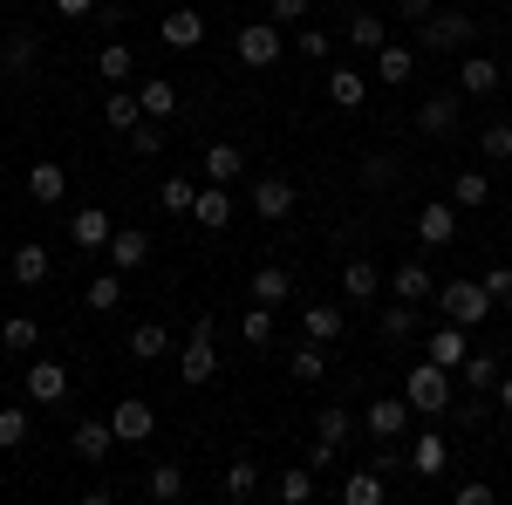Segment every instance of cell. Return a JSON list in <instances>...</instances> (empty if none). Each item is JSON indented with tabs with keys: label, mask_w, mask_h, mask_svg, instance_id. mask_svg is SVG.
<instances>
[{
	"label": "cell",
	"mask_w": 512,
	"mask_h": 505,
	"mask_svg": "<svg viewBox=\"0 0 512 505\" xmlns=\"http://www.w3.org/2000/svg\"><path fill=\"white\" fill-rule=\"evenodd\" d=\"M403 403H410L417 417H444V410L458 403V389H451V369H437L431 355H424V362L403 376Z\"/></svg>",
	"instance_id": "cell-1"
},
{
	"label": "cell",
	"mask_w": 512,
	"mask_h": 505,
	"mask_svg": "<svg viewBox=\"0 0 512 505\" xmlns=\"http://www.w3.org/2000/svg\"><path fill=\"white\" fill-rule=\"evenodd\" d=\"M472 41H478V21H472V14H458V7L417 21V48H424V55H465Z\"/></svg>",
	"instance_id": "cell-2"
},
{
	"label": "cell",
	"mask_w": 512,
	"mask_h": 505,
	"mask_svg": "<svg viewBox=\"0 0 512 505\" xmlns=\"http://www.w3.org/2000/svg\"><path fill=\"white\" fill-rule=\"evenodd\" d=\"M431 301H437V314H444V321H458V328H478L485 314L499 308V301L485 294V280H444Z\"/></svg>",
	"instance_id": "cell-3"
},
{
	"label": "cell",
	"mask_w": 512,
	"mask_h": 505,
	"mask_svg": "<svg viewBox=\"0 0 512 505\" xmlns=\"http://www.w3.org/2000/svg\"><path fill=\"white\" fill-rule=\"evenodd\" d=\"M233 55L246 62V69H274V62H280V21H274V14H267V21H246L239 41H233Z\"/></svg>",
	"instance_id": "cell-4"
},
{
	"label": "cell",
	"mask_w": 512,
	"mask_h": 505,
	"mask_svg": "<svg viewBox=\"0 0 512 505\" xmlns=\"http://www.w3.org/2000/svg\"><path fill=\"white\" fill-rule=\"evenodd\" d=\"M458 117H465V89H437V96L417 103V130H424V137H451Z\"/></svg>",
	"instance_id": "cell-5"
},
{
	"label": "cell",
	"mask_w": 512,
	"mask_h": 505,
	"mask_svg": "<svg viewBox=\"0 0 512 505\" xmlns=\"http://www.w3.org/2000/svg\"><path fill=\"white\" fill-rule=\"evenodd\" d=\"M219 369V349H212V314H198L192 342H185V389H205Z\"/></svg>",
	"instance_id": "cell-6"
},
{
	"label": "cell",
	"mask_w": 512,
	"mask_h": 505,
	"mask_svg": "<svg viewBox=\"0 0 512 505\" xmlns=\"http://www.w3.org/2000/svg\"><path fill=\"white\" fill-rule=\"evenodd\" d=\"M69 444H76L82 465H110V451H117V430H110V417H76Z\"/></svg>",
	"instance_id": "cell-7"
},
{
	"label": "cell",
	"mask_w": 512,
	"mask_h": 505,
	"mask_svg": "<svg viewBox=\"0 0 512 505\" xmlns=\"http://www.w3.org/2000/svg\"><path fill=\"white\" fill-rule=\"evenodd\" d=\"M424 355H431L437 369H451V376H458V369H465V355H472V328H458V321L431 328V335H424Z\"/></svg>",
	"instance_id": "cell-8"
},
{
	"label": "cell",
	"mask_w": 512,
	"mask_h": 505,
	"mask_svg": "<svg viewBox=\"0 0 512 505\" xmlns=\"http://www.w3.org/2000/svg\"><path fill=\"white\" fill-rule=\"evenodd\" d=\"M110 430H117V444H151V430H158V410H151L144 396H123L117 410H110Z\"/></svg>",
	"instance_id": "cell-9"
},
{
	"label": "cell",
	"mask_w": 512,
	"mask_h": 505,
	"mask_svg": "<svg viewBox=\"0 0 512 505\" xmlns=\"http://www.w3.org/2000/svg\"><path fill=\"white\" fill-rule=\"evenodd\" d=\"M410 417H417V410H410L403 396H376L362 424H369V437H376V444H403V424H410Z\"/></svg>",
	"instance_id": "cell-10"
},
{
	"label": "cell",
	"mask_w": 512,
	"mask_h": 505,
	"mask_svg": "<svg viewBox=\"0 0 512 505\" xmlns=\"http://www.w3.org/2000/svg\"><path fill=\"white\" fill-rule=\"evenodd\" d=\"M417 239H424V246H458V205H451V198L417 205Z\"/></svg>",
	"instance_id": "cell-11"
},
{
	"label": "cell",
	"mask_w": 512,
	"mask_h": 505,
	"mask_svg": "<svg viewBox=\"0 0 512 505\" xmlns=\"http://www.w3.org/2000/svg\"><path fill=\"white\" fill-rule=\"evenodd\" d=\"M301 205V192H294V178H253V212L267 219V226H280L287 212Z\"/></svg>",
	"instance_id": "cell-12"
},
{
	"label": "cell",
	"mask_w": 512,
	"mask_h": 505,
	"mask_svg": "<svg viewBox=\"0 0 512 505\" xmlns=\"http://www.w3.org/2000/svg\"><path fill=\"white\" fill-rule=\"evenodd\" d=\"M499 82H506V69H499L492 55H472V48L458 55V89H465V96H499Z\"/></svg>",
	"instance_id": "cell-13"
},
{
	"label": "cell",
	"mask_w": 512,
	"mask_h": 505,
	"mask_svg": "<svg viewBox=\"0 0 512 505\" xmlns=\"http://www.w3.org/2000/svg\"><path fill=\"white\" fill-rule=\"evenodd\" d=\"M110 233H117V226H110V212H103V205H76V219H69L76 253H103V246H110Z\"/></svg>",
	"instance_id": "cell-14"
},
{
	"label": "cell",
	"mask_w": 512,
	"mask_h": 505,
	"mask_svg": "<svg viewBox=\"0 0 512 505\" xmlns=\"http://www.w3.org/2000/svg\"><path fill=\"white\" fill-rule=\"evenodd\" d=\"M444 471H451V444L437 430H417L410 437V478H444Z\"/></svg>",
	"instance_id": "cell-15"
},
{
	"label": "cell",
	"mask_w": 512,
	"mask_h": 505,
	"mask_svg": "<svg viewBox=\"0 0 512 505\" xmlns=\"http://www.w3.org/2000/svg\"><path fill=\"white\" fill-rule=\"evenodd\" d=\"M48 267H55V260H48V246H41V239H21V246L7 253V273H14V287H41V280H48Z\"/></svg>",
	"instance_id": "cell-16"
},
{
	"label": "cell",
	"mask_w": 512,
	"mask_h": 505,
	"mask_svg": "<svg viewBox=\"0 0 512 505\" xmlns=\"http://www.w3.org/2000/svg\"><path fill=\"white\" fill-rule=\"evenodd\" d=\"M158 41L164 48H198V41H205V14H198V7H171L158 21Z\"/></svg>",
	"instance_id": "cell-17"
},
{
	"label": "cell",
	"mask_w": 512,
	"mask_h": 505,
	"mask_svg": "<svg viewBox=\"0 0 512 505\" xmlns=\"http://www.w3.org/2000/svg\"><path fill=\"white\" fill-rule=\"evenodd\" d=\"M103 253H110V267H117V273H137L144 260H151V233H137V226H117Z\"/></svg>",
	"instance_id": "cell-18"
},
{
	"label": "cell",
	"mask_w": 512,
	"mask_h": 505,
	"mask_svg": "<svg viewBox=\"0 0 512 505\" xmlns=\"http://www.w3.org/2000/svg\"><path fill=\"white\" fill-rule=\"evenodd\" d=\"M21 185H28V198H35V205H62V192H69V171H62L55 157H41V164H28V178H21Z\"/></svg>",
	"instance_id": "cell-19"
},
{
	"label": "cell",
	"mask_w": 512,
	"mask_h": 505,
	"mask_svg": "<svg viewBox=\"0 0 512 505\" xmlns=\"http://www.w3.org/2000/svg\"><path fill=\"white\" fill-rule=\"evenodd\" d=\"M328 103H335V110H362V103H369V76H362L355 62L328 69Z\"/></svg>",
	"instance_id": "cell-20"
},
{
	"label": "cell",
	"mask_w": 512,
	"mask_h": 505,
	"mask_svg": "<svg viewBox=\"0 0 512 505\" xmlns=\"http://www.w3.org/2000/svg\"><path fill=\"white\" fill-rule=\"evenodd\" d=\"M246 294H253L260 308H287V301H294V273L287 267H260L253 280H246Z\"/></svg>",
	"instance_id": "cell-21"
},
{
	"label": "cell",
	"mask_w": 512,
	"mask_h": 505,
	"mask_svg": "<svg viewBox=\"0 0 512 505\" xmlns=\"http://www.w3.org/2000/svg\"><path fill=\"white\" fill-rule=\"evenodd\" d=\"M376 328H383V342H424V314H417V301H390Z\"/></svg>",
	"instance_id": "cell-22"
},
{
	"label": "cell",
	"mask_w": 512,
	"mask_h": 505,
	"mask_svg": "<svg viewBox=\"0 0 512 505\" xmlns=\"http://www.w3.org/2000/svg\"><path fill=\"white\" fill-rule=\"evenodd\" d=\"M62 396H69V369L41 355L35 369H28V403H62Z\"/></svg>",
	"instance_id": "cell-23"
},
{
	"label": "cell",
	"mask_w": 512,
	"mask_h": 505,
	"mask_svg": "<svg viewBox=\"0 0 512 505\" xmlns=\"http://www.w3.org/2000/svg\"><path fill=\"white\" fill-rule=\"evenodd\" d=\"M192 219L205 226V233H219V226L233 219V185H198V205H192Z\"/></svg>",
	"instance_id": "cell-24"
},
{
	"label": "cell",
	"mask_w": 512,
	"mask_h": 505,
	"mask_svg": "<svg viewBox=\"0 0 512 505\" xmlns=\"http://www.w3.org/2000/svg\"><path fill=\"white\" fill-rule=\"evenodd\" d=\"M390 294H396V301H431V294H437L431 267H424V260H403V267L390 273Z\"/></svg>",
	"instance_id": "cell-25"
},
{
	"label": "cell",
	"mask_w": 512,
	"mask_h": 505,
	"mask_svg": "<svg viewBox=\"0 0 512 505\" xmlns=\"http://www.w3.org/2000/svg\"><path fill=\"white\" fill-rule=\"evenodd\" d=\"M301 328H308V342H321V349H328V342H342V328H349V314L335 308V301H315V308L301 314Z\"/></svg>",
	"instance_id": "cell-26"
},
{
	"label": "cell",
	"mask_w": 512,
	"mask_h": 505,
	"mask_svg": "<svg viewBox=\"0 0 512 505\" xmlns=\"http://www.w3.org/2000/svg\"><path fill=\"white\" fill-rule=\"evenodd\" d=\"M383 499H390V478H383L376 465L342 478V505H383Z\"/></svg>",
	"instance_id": "cell-27"
},
{
	"label": "cell",
	"mask_w": 512,
	"mask_h": 505,
	"mask_svg": "<svg viewBox=\"0 0 512 505\" xmlns=\"http://www.w3.org/2000/svg\"><path fill=\"white\" fill-rule=\"evenodd\" d=\"M376 82H390V89L417 82V55H410V48H396V41H383V48H376Z\"/></svg>",
	"instance_id": "cell-28"
},
{
	"label": "cell",
	"mask_w": 512,
	"mask_h": 505,
	"mask_svg": "<svg viewBox=\"0 0 512 505\" xmlns=\"http://www.w3.org/2000/svg\"><path fill=\"white\" fill-rule=\"evenodd\" d=\"M123 349H130V362H158V355L171 349V328H164V321H137Z\"/></svg>",
	"instance_id": "cell-29"
},
{
	"label": "cell",
	"mask_w": 512,
	"mask_h": 505,
	"mask_svg": "<svg viewBox=\"0 0 512 505\" xmlns=\"http://www.w3.org/2000/svg\"><path fill=\"white\" fill-rule=\"evenodd\" d=\"M35 55H41V41L28 35V28H14V35L0 41V69H7V76H28V69H35Z\"/></svg>",
	"instance_id": "cell-30"
},
{
	"label": "cell",
	"mask_w": 512,
	"mask_h": 505,
	"mask_svg": "<svg viewBox=\"0 0 512 505\" xmlns=\"http://www.w3.org/2000/svg\"><path fill=\"white\" fill-rule=\"evenodd\" d=\"M458 376H465V389H472V396H485V389H499V376H506V362H499V355H485V349H472Z\"/></svg>",
	"instance_id": "cell-31"
},
{
	"label": "cell",
	"mask_w": 512,
	"mask_h": 505,
	"mask_svg": "<svg viewBox=\"0 0 512 505\" xmlns=\"http://www.w3.org/2000/svg\"><path fill=\"white\" fill-rule=\"evenodd\" d=\"M96 76H103V82H130V76H137L130 41H103V48H96Z\"/></svg>",
	"instance_id": "cell-32"
},
{
	"label": "cell",
	"mask_w": 512,
	"mask_h": 505,
	"mask_svg": "<svg viewBox=\"0 0 512 505\" xmlns=\"http://www.w3.org/2000/svg\"><path fill=\"white\" fill-rule=\"evenodd\" d=\"M451 205H458V212L492 205V178H485V171H458V178H451Z\"/></svg>",
	"instance_id": "cell-33"
},
{
	"label": "cell",
	"mask_w": 512,
	"mask_h": 505,
	"mask_svg": "<svg viewBox=\"0 0 512 505\" xmlns=\"http://www.w3.org/2000/svg\"><path fill=\"white\" fill-rule=\"evenodd\" d=\"M123 301V273L110 267V273H96V280H89V287H82V308L89 314H110Z\"/></svg>",
	"instance_id": "cell-34"
},
{
	"label": "cell",
	"mask_w": 512,
	"mask_h": 505,
	"mask_svg": "<svg viewBox=\"0 0 512 505\" xmlns=\"http://www.w3.org/2000/svg\"><path fill=\"white\" fill-rule=\"evenodd\" d=\"M383 41H390V28H383V14H369V7H355V14H349V48H369V55H376Z\"/></svg>",
	"instance_id": "cell-35"
},
{
	"label": "cell",
	"mask_w": 512,
	"mask_h": 505,
	"mask_svg": "<svg viewBox=\"0 0 512 505\" xmlns=\"http://www.w3.org/2000/svg\"><path fill=\"white\" fill-rule=\"evenodd\" d=\"M239 171H246V151H239V144H212V151H205V178H212V185H233Z\"/></svg>",
	"instance_id": "cell-36"
},
{
	"label": "cell",
	"mask_w": 512,
	"mask_h": 505,
	"mask_svg": "<svg viewBox=\"0 0 512 505\" xmlns=\"http://www.w3.org/2000/svg\"><path fill=\"white\" fill-rule=\"evenodd\" d=\"M376 287H383L376 260H349V267H342V294H349V301H376Z\"/></svg>",
	"instance_id": "cell-37"
},
{
	"label": "cell",
	"mask_w": 512,
	"mask_h": 505,
	"mask_svg": "<svg viewBox=\"0 0 512 505\" xmlns=\"http://www.w3.org/2000/svg\"><path fill=\"white\" fill-rule=\"evenodd\" d=\"M315 437H321V444H335V451H342V444L355 437V417L342 410V403H321V417H315Z\"/></svg>",
	"instance_id": "cell-38"
},
{
	"label": "cell",
	"mask_w": 512,
	"mask_h": 505,
	"mask_svg": "<svg viewBox=\"0 0 512 505\" xmlns=\"http://www.w3.org/2000/svg\"><path fill=\"white\" fill-rule=\"evenodd\" d=\"M144 499H158V505L185 499V465H151V478H144Z\"/></svg>",
	"instance_id": "cell-39"
},
{
	"label": "cell",
	"mask_w": 512,
	"mask_h": 505,
	"mask_svg": "<svg viewBox=\"0 0 512 505\" xmlns=\"http://www.w3.org/2000/svg\"><path fill=\"white\" fill-rule=\"evenodd\" d=\"M137 103H144V117H151V123H164L171 110H178V89H171L164 76H151L144 89H137Z\"/></svg>",
	"instance_id": "cell-40"
},
{
	"label": "cell",
	"mask_w": 512,
	"mask_h": 505,
	"mask_svg": "<svg viewBox=\"0 0 512 505\" xmlns=\"http://www.w3.org/2000/svg\"><path fill=\"white\" fill-rule=\"evenodd\" d=\"M28 444V403H0V458Z\"/></svg>",
	"instance_id": "cell-41"
},
{
	"label": "cell",
	"mask_w": 512,
	"mask_h": 505,
	"mask_svg": "<svg viewBox=\"0 0 512 505\" xmlns=\"http://www.w3.org/2000/svg\"><path fill=\"white\" fill-rule=\"evenodd\" d=\"M158 205L171 212V219H192V205H198V185H192V178H164V185H158Z\"/></svg>",
	"instance_id": "cell-42"
},
{
	"label": "cell",
	"mask_w": 512,
	"mask_h": 505,
	"mask_svg": "<svg viewBox=\"0 0 512 505\" xmlns=\"http://www.w3.org/2000/svg\"><path fill=\"white\" fill-rule=\"evenodd\" d=\"M103 123H110V130H130V123H144V103L117 82V89H110V103H103Z\"/></svg>",
	"instance_id": "cell-43"
},
{
	"label": "cell",
	"mask_w": 512,
	"mask_h": 505,
	"mask_svg": "<svg viewBox=\"0 0 512 505\" xmlns=\"http://www.w3.org/2000/svg\"><path fill=\"white\" fill-rule=\"evenodd\" d=\"M239 342H253V349H267V342H274V308H260V301H253V308L239 314Z\"/></svg>",
	"instance_id": "cell-44"
},
{
	"label": "cell",
	"mask_w": 512,
	"mask_h": 505,
	"mask_svg": "<svg viewBox=\"0 0 512 505\" xmlns=\"http://www.w3.org/2000/svg\"><path fill=\"white\" fill-rule=\"evenodd\" d=\"M280 499H287V505H308V499H315V465H308V458H301V465H287Z\"/></svg>",
	"instance_id": "cell-45"
},
{
	"label": "cell",
	"mask_w": 512,
	"mask_h": 505,
	"mask_svg": "<svg viewBox=\"0 0 512 505\" xmlns=\"http://www.w3.org/2000/svg\"><path fill=\"white\" fill-rule=\"evenodd\" d=\"M253 492H260V465L253 458H233L226 465V499H253Z\"/></svg>",
	"instance_id": "cell-46"
},
{
	"label": "cell",
	"mask_w": 512,
	"mask_h": 505,
	"mask_svg": "<svg viewBox=\"0 0 512 505\" xmlns=\"http://www.w3.org/2000/svg\"><path fill=\"white\" fill-rule=\"evenodd\" d=\"M478 151L492 157V164H512V123H506V117L485 123V130H478Z\"/></svg>",
	"instance_id": "cell-47"
},
{
	"label": "cell",
	"mask_w": 512,
	"mask_h": 505,
	"mask_svg": "<svg viewBox=\"0 0 512 505\" xmlns=\"http://www.w3.org/2000/svg\"><path fill=\"white\" fill-rule=\"evenodd\" d=\"M328 376V355H321V342H301L294 349V383H321Z\"/></svg>",
	"instance_id": "cell-48"
},
{
	"label": "cell",
	"mask_w": 512,
	"mask_h": 505,
	"mask_svg": "<svg viewBox=\"0 0 512 505\" xmlns=\"http://www.w3.org/2000/svg\"><path fill=\"white\" fill-rule=\"evenodd\" d=\"M123 137H130V157H158V151H164V130H158L151 117H144V123H130Z\"/></svg>",
	"instance_id": "cell-49"
},
{
	"label": "cell",
	"mask_w": 512,
	"mask_h": 505,
	"mask_svg": "<svg viewBox=\"0 0 512 505\" xmlns=\"http://www.w3.org/2000/svg\"><path fill=\"white\" fill-rule=\"evenodd\" d=\"M0 342L21 355V349H35V342H41V328L28 321V314H14V321H0Z\"/></svg>",
	"instance_id": "cell-50"
},
{
	"label": "cell",
	"mask_w": 512,
	"mask_h": 505,
	"mask_svg": "<svg viewBox=\"0 0 512 505\" xmlns=\"http://www.w3.org/2000/svg\"><path fill=\"white\" fill-rule=\"evenodd\" d=\"M362 185H369V192H390L396 185V157H369V164H362Z\"/></svg>",
	"instance_id": "cell-51"
},
{
	"label": "cell",
	"mask_w": 512,
	"mask_h": 505,
	"mask_svg": "<svg viewBox=\"0 0 512 505\" xmlns=\"http://www.w3.org/2000/svg\"><path fill=\"white\" fill-rule=\"evenodd\" d=\"M485 294H492L499 308H512V267H492V273H485Z\"/></svg>",
	"instance_id": "cell-52"
},
{
	"label": "cell",
	"mask_w": 512,
	"mask_h": 505,
	"mask_svg": "<svg viewBox=\"0 0 512 505\" xmlns=\"http://www.w3.org/2000/svg\"><path fill=\"white\" fill-rule=\"evenodd\" d=\"M492 499H499V492H492L485 478H465V485H458V505H492Z\"/></svg>",
	"instance_id": "cell-53"
},
{
	"label": "cell",
	"mask_w": 512,
	"mask_h": 505,
	"mask_svg": "<svg viewBox=\"0 0 512 505\" xmlns=\"http://www.w3.org/2000/svg\"><path fill=\"white\" fill-rule=\"evenodd\" d=\"M308 7H315V0H267L274 21H308Z\"/></svg>",
	"instance_id": "cell-54"
},
{
	"label": "cell",
	"mask_w": 512,
	"mask_h": 505,
	"mask_svg": "<svg viewBox=\"0 0 512 505\" xmlns=\"http://www.w3.org/2000/svg\"><path fill=\"white\" fill-rule=\"evenodd\" d=\"M301 55L321 62V55H328V35H321V28H301Z\"/></svg>",
	"instance_id": "cell-55"
},
{
	"label": "cell",
	"mask_w": 512,
	"mask_h": 505,
	"mask_svg": "<svg viewBox=\"0 0 512 505\" xmlns=\"http://www.w3.org/2000/svg\"><path fill=\"white\" fill-rule=\"evenodd\" d=\"M55 14H62V21H89V14H96V0H55Z\"/></svg>",
	"instance_id": "cell-56"
},
{
	"label": "cell",
	"mask_w": 512,
	"mask_h": 505,
	"mask_svg": "<svg viewBox=\"0 0 512 505\" xmlns=\"http://www.w3.org/2000/svg\"><path fill=\"white\" fill-rule=\"evenodd\" d=\"M335 458H342L335 444H321V437H315V444H308V465H315V471H321V465H335Z\"/></svg>",
	"instance_id": "cell-57"
},
{
	"label": "cell",
	"mask_w": 512,
	"mask_h": 505,
	"mask_svg": "<svg viewBox=\"0 0 512 505\" xmlns=\"http://www.w3.org/2000/svg\"><path fill=\"white\" fill-rule=\"evenodd\" d=\"M403 7V21H424V14H437V0H396Z\"/></svg>",
	"instance_id": "cell-58"
},
{
	"label": "cell",
	"mask_w": 512,
	"mask_h": 505,
	"mask_svg": "<svg viewBox=\"0 0 512 505\" xmlns=\"http://www.w3.org/2000/svg\"><path fill=\"white\" fill-rule=\"evenodd\" d=\"M499 403H506V410H512V369H506V376H499Z\"/></svg>",
	"instance_id": "cell-59"
},
{
	"label": "cell",
	"mask_w": 512,
	"mask_h": 505,
	"mask_svg": "<svg viewBox=\"0 0 512 505\" xmlns=\"http://www.w3.org/2000/svg\"><path fill=\"white\" fill-rule=\"evenodd\" d=\"M485 7H512V0H485Z\"/></svg>",
	"instance_id": "cell-60"
},
{
	"label": "cell",
	"mask_w": 512,
	"mask_h": 505,
	"mask_svg": "<svg viewBox=\"0 0 512 505\" xmlns=\"http://www.w3.org/2000/svg\"><path fill=\"white\" fill-rule=\"evenodd\" d=\"M0 7H21V0H0Z\"/></svg>",
	"instance_id": "cell-61"
}]
</instances>
